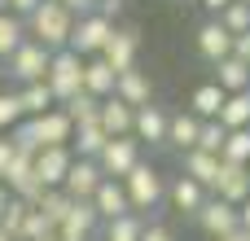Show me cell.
<instances>
[{
    "label": "cell",
    "instance_id": "obj_1",
    "mask_svg": "<svg viewBox=\"0 0 250 241\" xmlns=\"http://www.w3.org/2000/svg\"><path fill=\"white\" fill-rule=\"evenodd\" d=\"M22 22H26V35H31V40H40L44 48H66L70 26H75V13H70L62 0H40Z\"/></svg>",
    "mask_w": 250,
    "mask_h": 241
},
{
    "label": "cell",
    "instance_id": "obj_2",
    "mask_svg": "<svg viewBox=\"0 0 250 241\" xmlns=\"http://www.w3.org/2000/svg\"><path fill=\"white\" fill-rule=\"evenodd\" d=\"M123 189H127V206H132L136 215L158 211V206H163V198H167V180H163V176H158V167H149L145 158L123 176Z\"/></svg>",
    "mask_w": 250,
    "mask_h": 241
},
{
    "label": "cell",
    "instance_id": "obj_3",
    "mask_svg": "<svg viewBox=\"0 0 250 241\" xmlns=\"http://www.w3.org/2000/svg\"><path fill=\"white\" fill-rule=\"evenodd\" d=\"M44 83H48V92H53V101L62 105L66 97H75V92L83 88V57H79L75 48H53V57H48V75H44Z\"/></svg>",
    "mask_w": 250,
    "mask_h": 241
},
{
    "label": "cell",
    "instance_id": "obj_4",
    "mask_svg": "<svg viewBox=\"0 0 250 241\" xmlns=\"http://www.w3.org/2000/svg\"><path fill=\"white\" fill-rule=\"evenodd\" d=\"M110 31H114V22H110L105 13L88 9V13H79V18H75V26H70V40H66V48H75L79 57H97V53H101V44L110 40Z\"/></svg>",
    "mask_w": 250,
    "mask_h": 241
},
{
    "label": "cell",
    "instance_id": "obj_5",
    "mask_svg": "<svg viewBox=\"0 0 250 241\" xmlns=\"http://www.w3.org/2000/svg\"><path fill=\"white\" fill-rule=\"evenodd\" d=\"M48 57H53V48H44L40 40H22L9 57H4V70L18 79V83H35V79H44L48 75Z\"/></svg>",
    "mask_w": 250,
    "mask_h": 241
},
{
    "label": "cell",
    "instance_id": "obj_6",
    "mask_svg": "<svg viewBox=\"0 0 250 241\" xmlns=\"http://www.w3.org/2000/svg\"><path fill=\"white\" fill-rule=\"evenodd\" d=\"M26 127H31L35 149H44V145H70V132H75V123H70V114L62 105H48L44 114H26Z\"/></svg>",
    "mask_w": 250,
    "mask_h": 241
},
{
    "label": "cell",
    "instance_id": "obj_7",
    "mask_svg": "<svg viewBox=\"0 0 250 241\" xmlns=\"http://www.w3.org/2000/svg\"><path fill=\"white\" fill-rule=\"evenodd\" d=\"M136 162H141V141H132V136H110L97 154L101 176H114V180H123Z\"/></svg>",
    "mask_w": 250,
    "mask_h": 241
},
{
    "label": "cell",
    "instance_id": "obj_8",
    "mask_svg": "<svg viewBox=\"0 0 250 241\" xmlns=\"http://www.w3.org/2000/svg\"><path fill=\"white\" fill-rule=\"evenodd\" d=\"M70 158H75V149H70V145H44V149H35V158H31V171H35L40 189H62Z\"/></svg>",
    "mask_w": 250,
    "mask_h": 241
},
{
    "label": "cell",
    "instance_id": "obj_9",
    "mask_svg": "<svg viewBox=\"0 0 250 241\" xmlns=\"http://www.w3.org/2000/svg\"><path fill=\"white\" fill-rule=\"evenodd\" d=\"M193 220H198V228H202L207 237H229V233L242 228V224H237V206L224 202V198H215V193H207V202L193 211Z\"/></svg>",
    "mask_w": 250,
    "mask_h": 241
},
{
    "label": "cell",
    "instance_id": "obj_10",
    "mask_svg": "<svg viewBox=\"0 0 250 241\" xmlns=\"http://www.w3.org/2000/svg\"><path fill=\"white\" fill-rule=\"evenodd\" d=\"M97 224H101V215L92 211V202H70L66 220L53 224V241H92Z\"/></svg>",
    "mask_w": 250,
    "mask_h": 241
},
{
    "label": "cell",
    "instance_id": "obj_11",
    "mask_svg": "<svg viewBox=\"0 0 250 241\" xmlns=\"http://www.w3.org/2000/svg\"><path fill=\"white\" fill-rule=\"evenodd\" d=\"M136 53H141V35H136L132 26H114L97 57H105V61L114 66V75H119V70H127V66H136Z\"/></svg>",
    "mask_w": 250,
    "mask_h": 241
},
{
    "label": "cell",
    "instance_id": "obj_12",
    "mask_svg": "<svg viewBox=\"0 0 250 241\" xmlns=\"http://www.w3.org/2000/svg\"><path fill=\"white\" fill-rule=\"evenodd\" d=\"M97 184H101V167H97V158H70V167H66V180H62V189L75 198V202H88L92 193H97Z\"/></svg>",
    "mask_w": 250,
    "mask_h": 241
},
{
    "label": "cell",
    "instance_id": "obj_13",
    "mask_svg": "<svg viewBox=\"0 0 250 241\" xmlns=\"http://www.w3.org/2000/svg\"><path fill=\"white\" fill-rule=\"evenodd\" d=\"M132 136L141 141V145H167V114L149 101V105H136L132 110Z\"/></svg>",
    "mask_w": 250,
    "mask_h": 241
},
{
    "label": "cell",
    "instance_id": "obj_14",
    "mask_svg": "<svg viewBox=\"0 0 250 241\" xmlns=\"http://www.w3.org/2000/svg\"><path fill=\"white\" fill-rule=\"evenodd\" d=\"M215 198H224V202H233V206L250 198V167H246V162H229V158H220Z\"/></svg>",
    "mask_w": 250,
    "mask_h": 241
},
{
    "label": "cell",
    "instance_id": "obj_15",
    "mask_svg": "<svg viewBox=\"0 0 250 241\" xmlns=\"http://www.w3.org/2000/svg\"><path fill=\"white\" fill-rule=\"evenodd\" d=\"M229 48H233V31L211 13L202 26H198V53H202V61H220V57H229Z\"/></svg>",
    "mask_w": 250,
    "mask_h": 241
},
{
    "label": "cell",
    "instance_id": "obj_16",
    "mask_svg": "<svg viewBox=\"0 0 250 241\" xmlns=\"http://www.w3.org/2000/svg\"><path fill=\"white\" fill-rule=\"evenodd\" d=\"M92 202V211L101 215V220H114V215H127L132 206H127V189H123V180H114V176H101V184H97V193L88 198Z\"/></svg>",
    "mask_w": 250,
    "mask_h": 241
},
{
    "label": "cell",
    "instance_id": "obj_17",
    "mask_svg": "<svg viewBox=\"0 0 250 241\" xmlns=\"http://www.w3.org/2000/svg\"><path fill=\"white\" fill-rule=\"evenodd\" d=\"M114 97L136 110V105H149L154 101V83H149V75H141L136 66H127V70L114 75Z\"/></svg>",
    "mask_w": 250,
    "mask_h": 241
},
{
    "label": "cell",
    "instance_id": "obj_18",
    "mask_svg": "<svg viewBox=\"0 0 250 241\" xmlns=\"http://www.w3.org/2000/svg\"><path fill=\"white\" fill-rule=\"evenodd\" d=\"M97 123L105 127V136H132V105L110 92V97H101V105H97Z\"/></svg>",
    "mask_w": 250,
    "mask_h": 241
},
{
    "label": "cell",
    "instance_id": "obj_19",
    "mask_svg": "<svg viewBox=\"0 0 250 241\" xmlns=\"http://www.w3.org/2000/svg\"><path fill=\"white\" fill-rule=\"evenodd\" d=\"M185 176H193L207 193H215V180H220V154H207V149H185Z\"/></svg>",
    "mask_w": 250,
    "mask_h": 241
},
{
    "label": "cell",
    "instance_id": "obj_20",
    "mask_svg": "<svg viewBox=\"0 0 250 241\" xmlns=\"http://www.w3.org/2000/svg\"><path fill=\"white\" fill-rule=\"evenodd\" d=\"M167 202H171V211H180V215H193V211L207 202V189H202L193 176H176V180L167 184Z\"/></svg>",
    "mask_w": 250,
    "mask_h": 241
},
{
    "label": "cell",
    "instance_id": "obj_21",
    "mask_svg": "<svg viewBox=\"0 0 250 241\" xmlns=\"http://www.w3.org/2000/svg\"><path fill=\"white\" fill-rule=\"evenodd\" d=\"M198 127H202V119H198L193 110L167 114V145H176V149H193V145H198Z\"/></svg>",
    "mask_w": 250,
    "mask_h": 241
},
{
    "label": "cell",
    "instance_id": "obj_22",
    "mask_svg": "<svg viewBox=\"0 0 250 241\" xmlns=\"http://www.w3.org/2000/svg\"><path fill=\"white\" fill-rule=\"evenodd\" d=\"M83 92H92V97L114 92V66L105 57H83Z\"/></svg>",
    "mask_w": 250,
    "mask_h": 241
},
{
    "label": "cell",
    "instance_id": "obj_23",
    "mask_svg": "<svg viewBox=\"0 0 250 241\" xmlns=\"http://www.w3.org/2000/svg\"><path fill=\"white\" fill-rule=\"evenodd\" d=\"M215 83H220L224 92H246L250 88V66L242 57H233V53L220 57V61H215Z\"/></svg>",
    "mask_w": 250,
    "mask_h": 241
},
{
    "label": "cell",
    "instance_id": "obj_24",
    "mask_svg": "<svg viewBox=\"0 0 250 241\" xmlns=\"http://www.w3.org/2000/svg\"><path fill=\"white\" fill-rule=\"evenodd\" d=\"M105 141H110V136H105V127H101L97 119H92V123H75V132H70V149H75L79 158H97Z\"/></svg>",
    "mask_w": 250,
    "mask_h": 241
},
{
    "label": "cell",
    "instance_id": "obj_25",
    "mask_svg": "<svg viewBox=\"0 0 250 241\" xmlns=\"http://www.w3.org/2000/svg\"><path fill=\"white\" fill-rule=\"evenodd\" d=\"M224 97H229V92H224L215 79H211V83H198V88H193L189 110H193L198 119H215V114H220V105H224Z\"/></svg>",
    "mask_w": 250,
    "mask_h": 241
},
{
    "label": "cell",
    "instance_id": "obj_26",
    "mask_svg": "<svg viewBox=\"0 0 250 241\" xmlns=\"http://www.w3.org/2000/svg\"><path fill=\"white\" fill-rule=\"evenodd\" d=\"M215 119H220L224 127H250V88L246 92H229Z\"/></svg>",
    "mask_w": 250,
    "mask_h": 241
},
{
    "label": "cell",
    "instance_id": "obj_27",
    "mask_svg": "<svg viewBox=\"0 0 250 241\" xmlns=\"http://www.w3.org/2000/svg\"><path fill=\"white\" fill-rule=\"evenodd\" d=\"M18 101H22V114H44L48 105H57L44 79H35V83H22V88H18Z\"/></svg>",
    "mask_w": 250,
    "mask_h": 241
},
{
    "label": "cell",
    "instance_id": "obj_28",
    "mask_svg": "<svg viewBox=\"0 0 250 241\" xmlns=\"http://www.w3.org/2000/svg\"><path fill=\"white\" fill-rule=\"evenodd\" d=\"M141 228H145V220L136 211L114 215V220H105V241H141Z\"/></svg>",
    "mask_w": 250,
    "mask_h": 241
},
{
    "label": "cell",
    "instance_id": "obj_29",
    "mask_svg": "<svg viewBox=\"0 0 250 241\" xmlns=\"http://www.w3.org/2000/svg\"><path fill=\"white\" fill-rule=\"evenodd\" d=\"M22 40H26V22H22L18 13H9V9H4V13H0V61L18 48Z\"/></svg>",
    "mask_w": 250,
    "mask_h": 241
},
{
    "label": "cell",
    "instance_id": "obj_30",
    "mask_svg": "<svg viewBox=\"0 0 250 241\" xmlns=\"http://www.w3.org/2000/svg\"><path fill=\"white\" fill-rule=\"evenodd\" d=\"M26 211H31V202H22V198H9V206L0 211V233L9 241H22V224H26Z\"/></svg>",
    "mask_w": 250,
    "mask_h": 241
},
{
    "label": "cell",
    "instance_id": "obj_31",
    "mask_svg": "<svg viewBox=\"0 0 250 241\" xmlns=\"http://www.w3.org/2000/svg\"><path fill=\"white\" fill-rule=\"evenodd\" d=\"M97 105H101V97H92V92H83V88L62 101V110L70 114V123H92V119H97Z\"/></svg>",
    "mask_w": 250,
    "mask_h": 241
},
{
    "label": "cell",
    "instance_id": "obj_32",
    "mask_svg": "<svg viewBox=\"0 0 250 241\" xmlns=\"http://www.w3.org/2000/svg\"><path fill=\"white\" fill-rule=\"evenodd\" d=\"M220 158H229V162H250V127H229Z\"/></svg>",
    "mask_w": 250,
    "mask_h": 241
},
{
    "label": "cell",
    "instance_id": "obj_33",
    "mask_svg": "<svg viewBox=\"0 0 250 241\" xmlns=\"http://www.w3.org/2000/svg\"><path fill=\"white\" fill-rule=\"evenodd\" d=\"M215 18H220V22H224V26L233 31V35L250 31V4H246V0H229V4H224V9H220Z\"/></svg>",
    "mask_w": 250,
    "mask_h": 241
},
{
    "label": "cell",
    "instance_id": "obj_34",
    "mask_svg": "<svg viewBox=\"0 0 250 241\" xmlns=\"http://www.w3.org/2000/svg\"><path fill=\"white\" fill-rule=\"evenodd\" d=\"M224 136H229V127H224L220 119H202V127H198V149L220 154V149H224Z\"/></svg>",
    "mask_w": 250,
    "mask_h": 241
},
{
    "label": "cell",
    "instance_id": "obj_35",
    "mask_svg": "<svg viewBox=\"0 0 250 241\" xmlns=\"http://www.w3.org/2000/svg\"><path fill=\"white\" fill-rule=\"evenodd\" d=\"M18 119H22V101H18V92H0V132H9Z\"/></svg>",
    "mask_w": 250,
    "mask_h": 241
},
{
    "label": "cell",
    "instance_id": "obj_36",
    "mask_svg": "<svg viewBox=\"0 0 250 241\" xmlns=\"http://www.w3.org/2000/svg\"><path fill=\"white\" fill-rule=\"evenodd\" d=\"M44 233H53V224L31 206V211H26V224H22V241H35V237H44Z\"/></svg>",
    "mask_w": 250,
    "mask_h": 241
},
{
    "label": "cell",
    "instance_id": "obj_37",
    "mask_svg": "<svg viewBox=\"0 0 250 241\" xmlns=\"http://www.w3.org/2000/svg\"><path fill=\"white\" fill-rule=\"evenodd\" d=\"M141 241H176V233H171L167 224H145V228H141Z\"/></svg>",
    "mask_w": 250,
    "mask_h": 241
},
{
    "label": "cell",
    "instance_id": "obj_38",
    "mask_svg": "<svg viewBox=\"0 0 250 241\" xmlns=\"http://www.w3.org/2000/svg\"><path fill=\"white\" fill-rule=\"evenodd\" d=\"M229 53H233V57H242V61L250 66V31H242V35H233V48H229Z\"/></svg>",
    "mask_w": 250,
    "mask_h": 241
},
{
    "label": "cell",
    "instance_id": "obj_39",
    "mask_svg": "<svg viewBox=\"0 0 250 241\" xmlns=\"http://www.w3.org/2000/svg\"><path fill=\"white\" fill-rule=\"evenodd\" d=\"M9 158H13V141H9V132H0V184H4V171H9Z\"/></svg>",
    "mask_w": 250,
    "mask_h": 241
},
{
    "label": "cell",
    "instance_id": "obj_40",
    "mask_svg": "<svg viewBox=\"0 0 250 241\" xmlns=\"http://www.w3.org/2000/svg\"><path fill=\"white\" fill-rule=\"evenodd\" d=\"M40 0H9V13H18V18H26L31 9H35Z\"/></svg>",
    "mask_w": 250,
    "mask_h": 241
},
{
    "label": "cell",
    "instance_id": "obj_41",
    "mask_svg": "<svg viewBox=\"0 0 250 241\" xmlns=\"http://www.w3.org/2000/svg\"><path fill=\"white\" fill-rule=\"evenodd\" d=\"M237 224H242V233H250V198L237 202Z\"/></svg>",
    "mask_w": 250,
    "mask_h": 241
},
{
    "label": "cell",
    "instance_id": "obj_42",
    "mask_svg": "<svg viewBox=\"0 0 250 241\" xmlns=\"http://www.w3.org/2000/svg\"><path fill=\"white\" fill-rule=\"evenodd\" d=\"M123 9V0H97V13H105V18H114Z\"/></svg>",
    "mask_w": 250,
    "mask_h": 241
},
{
    "label": "cell",
    "instance_id": "obj_43",
    "mask_svg": "<svg viewBox=\"0 0 250 241\" xmlns=\"http://www.w3.org/2000/svg\"><path fill=\"white\" fill-rule=\"evenodd\" d=\"M62 4H66V9H70V13H88V9H92V4H97V0H62Z\"/></svg>",
    "mask_w": 250,
    "mask_h": 241
},
{
    "label": "cell",
    "instance_id": "obj_44",
    "mask_svg": "<svg viewBox=\"0 0 250 241\" xmlns=\"http://www.w3.org/2000/svg\"><path fill=\"white\" fill-rule=\"evenodd\" d=\"M224 4H229V0H202V9H207V13H220Z\"/></svg>",
    "mask_w": 250,
    "mask_h": 241
},
{
    "label": "cell",
    "instance_id": "obj_45",
    "mask_svg": "<svg viewBox=\"0 0 250 241\" xmlns=\"http://www.w3.org/2000/svg\"><path fill=\"white\" fill-rule=\"evenodd\" d=\"M211 241H250V233H242V228H237V233H229V237H211Z\"/></svg>",
    "mask_w": 250,
    "mask_h": 241
},
{
    "label": "cell",
    "instance_id": "obj_46",
    "mask_svg": "<svg viewBox=\"0 0 250 241\" xmlns=\"http://www.w3.org/2000/svg\"><path fill=\"white\" fill-rule=\"evenodd\" d=\"M9 198H13V193H9V189H4V184H0V211H4V206H9Z\"/></svg>",
    "mask_w": 250,
    "mask_h": 241
},
{
    "label": "cell",
    "instance_id": "obj_47",
    "mask_svg": "<svg viewBox=\"0 0 250 241\" xmlns=\"http://www.w3.org/2000/svg\"><path fill=\"white\" fill-rule=\"evenodd\" d=\"M35 241H53V233H44V237H35Z\"/></svg>",
    "mask_w": 250,
    "mask_h": 241
},
{
    "label": "cell",
    "instance_id": "obj_48",
    "mask_svg": "<svg viewBox=\"0 0 250 241\" xmlns=\"http://www.w3.org/2000/svg\"><path fill=\"white\" fill-rule=\"evenodd\" d=\"M4 9H9V0H0V13H4Z\"/></svg>",
    "mask_w": 250,
    "mask_h": 241
},
{
    "label": "cell",
    "instance_id": "obj_49",
    "mask_svg": "<svg viewBox=\"0 0 250 241\" xmlns=\"http://www.w3.org/2000/svg\"><path fill=\"white\" fill-rule=\"evenodd\" d=\"M0 83H4V66H0Z\"/></svg>",
    "mask_w": 250,
    "mask_h": 241
},
{
    "label": "cell",
    "instance_id": "obj_50",
    "mask_svg": "<svg viewBox=\"0 0 250 241\" xmlns=\"http://www.w3.org/2000/svg\"><path fill=\"white\" fill-rule=\"evenodd\" d=\"M0 241H9V237H4V233H0Z\"/></svg>",
    "mask_w": 250,
    "mask_h": 241
},
{
    "label": "cell",
    "instance_id": "obj_51",
    "mask_svg": "<svg viewBox=\"0 0 250 241\" xmlns=\"http://www.w3.org/2000/svg\"><path fill=\"white\" fill-rule=\"evenodd\" d=\"M246 167H250V162H246Z\"/></svg>",
    "mask_w": 250,
    "mask_h": 241
},
{
    "label": "cell",
    "instance_id": "obj_52",
    "mask_svg": "<svg viewBox=\"0 0 250 241\" xmlns=\"http://www.w3.org/2000/svg\"><path fill=\"white\" fill-rule=\"evenodd\" d=\"M246 4H250V0H246Z\"/></svg>",
    "mask_w": 250,
    "mask_h": 241
}]
</instances>
